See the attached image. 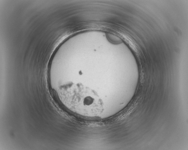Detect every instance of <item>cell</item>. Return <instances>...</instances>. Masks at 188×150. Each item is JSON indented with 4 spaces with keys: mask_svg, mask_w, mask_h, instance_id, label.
<instances>
[{
    "mask_svg": "<svg viewBox=\"0 0 188 150\" xmlns=\"http://www.w3.org/2000/svg\"><path fill=\"white\" fill-rule=\"evenodd\" d=\"M56 91L64 105L83 118L95 119L103 113L104 102L98 93L81 83L69 82L61 84Z\"/></svg>",
    "mask_w": 188,
    "mask_h": 150,
    "instance_id": "cell-1",
    "label": "cell"
}]
</instances>
